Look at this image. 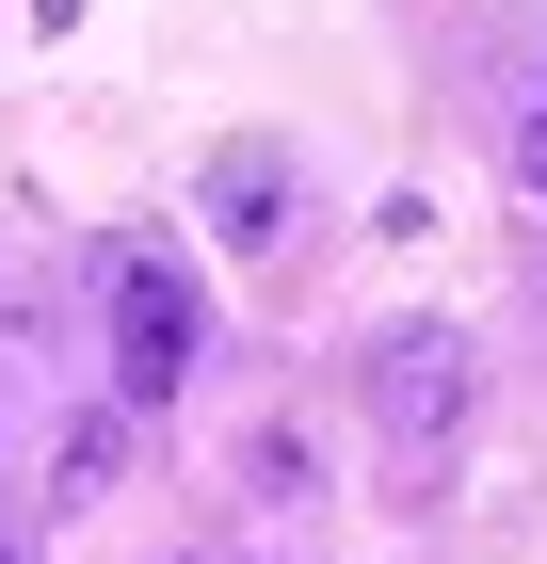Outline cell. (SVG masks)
I'll list each match as a JSON object with an SVG mask.
<instances>
[{
    "mask_svg": "<svg viewBox=\"0 0 547 564\" xmlns=\"http://www.w3.org/2000/svg\"><path fill=\"white\" fill-rule=\"evenodd\" d=\"M210 226L242 259H274V242H291V162H274V145H226L210 162Z\"/></svg>",
    "mask_w": 547,
    "mask_h": 564,
    "instance_id": "obj_3",
    "label": "cell"
},
{
    "mask_svg": "<svg viewBox=\"0 0 547 564\" xmlns=\"http://www.w3.org/2000/svg\"><path fill=\"white\" fill-rule=\"evenodd\" d=\"M532 291H547V242H532Z\"/></svg>",
    "mask_w": 547,
    "mask_h": 564,
    "instance_id": "obj_6",
    "label": "cell"
},
{
    "mask_svg": "<svg viewBox=\"0 0 547 564\" xmlns=\"http://www.w3.org/2000/svg\"><path fill=\"white\" fill-rule=\"evenodd\" d=\"M371 420L403 435V452H435V435L467 420V339L451 323H386L371 339Z\"/></svg>",
    "mask_w": 547,
    "mask_h": 564,
    "instance_id": "obj_1",
    "label": "cell"
},
{
    "mask_svg": "<svg viewBox=\"0 0 547 564\" xmlns=\"http://www.w3.org/2000/svg\"><path fill=\"white\" fill-rule=\"evenodd\" d=\"M0 564H17V549H0Z\"/></svg>",
    "mask_w": 547,
    "mask_h": 564,
    "instance_id": "obj_7",
    "label": "cell"
},
{
    "mask_svg": "<svg viewBox=\"0 0 547 564\" xmlns=\"http://www.w3.org/2000/svg\"><path fill=\"white\" fill-rule=\"evenodd\" d=\"M177 371H194V274H177V259H129L113 274V388L162 403Z\"/></svg>",
    "mask_w": 547,
    "mask_h": 564,
    "instance_id": "obj_2",
    "label": "cell"
},
{
    "mask_svg": "<svg viewBox=\"0 0 547 564\" xmlns=\"http://www.w3.org/2000/svg\"><path fill=\"white\" fill-rule=\"evenodd\" d=\"M129 468V403H97V420H65V500H81V484H113Z\"/></svg>",
    "mask_w": 547,
    "mask_h": 564,
    "instance_id": "obj_4",
    "label": "cell"
},
{
    "mask_svg": "<svg viewBox=\"0 0 547 564\" xmlns=\"http://www.w3.org/2000/svg\"><path fill=\"white\" fill-rule=\"evenodd\" d=\"M515 177H532V194H547V97H532V113H515Z\"/></svg>",
    "mask_w": 547,
    "mask_h": 564,
    "instance_id": "obj_5",
    "label": "cell"
}]
</instances>
